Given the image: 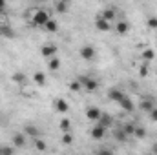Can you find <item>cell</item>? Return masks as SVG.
Returning a JSON list of instances; mask_svg holds the SVG:
<instances>
[{
  "instance_id": "obj_14",
  "label": "cell",
  "mask_w": 157,
  "mask_h": 155,
  "mask_svg": "<svg viewBox=\"0 0 157 155\" xmlns=\"http://www.w3.org/2000/svg\"><path fill=\"white\" fill-rule=\"evenodd\" d=\"M95 28H97L99 31H110V29H112V22H106V20H102V18H97Z\"/></svg>"
},
{
  "instance_id": "obj_13",
  "label": "cell",
  "mask_w": 157,
  "mask_h": 155,
  "mask_svg": "<svg viewBox=\"0 0 157 155\" xmlns=\"http://www.w3.org/2000/svg\"><path fill=\"white\" fill-rule=\"evenodd\" d=\"M113 17H115V9H112V7L104 9V11L99 15V18H102V20H106V22H112V20H113Z\"/></svg>"
},
{
  "instance_id": "obj_19",
  "label": "cell",
  "mask_w": 157,
  "mask_h": 155,
  "mask_svg": "<svg viewBox=\"0 0 157 155\" xmlns=\"http://www.w3.org/2000/svg\"><path fill=\"white\" fill-rule=\"evenodd\" d=\"M48 68H49V71H57V70L60 68V60H59L57 57L49 59V60H48Z\"/></svg>"
},
{
  "instance_id": "obj_2",
  "label": "cell",
  "mask_w": 157,
  "mask_h": 155,
  "mask_svg": "<svg viewBox=\"0 0 157 155\" xmlns=\"http://www.w3.org/2000/svg\"><path fill=\"white\" fill-rule=\"evenodd\" d=\"M78 82H80V84H82V88H84L86 91H90V93H93V91L99 88V82H97L95 78H90V77L78 78Z\"/></svg>"
},
{
  "instance_id": "obj_22",
  "label": "cell",
  "mask_w": 157,
  "mask_h": 155,
  "mask_svg": "<svg viewBox=\"0 0 157 155\" xmlns=\"http://www.w3.org/2000/svg\"><path fill=\"white\" fill-rule=\"evenodd\" d=\"M24 131H26V135H29V137H33V139L39 137V128H35V126H26Z\"/></svg>"
},
{
  "instance_id": "obj_15",
  "label": "cell",
  "mask_w": 157,
  "mask_h": 155,
  "mask_svg": "<svg viewBox=\"0 0 157 155\" xmlns=\"http://www.w3.org/2000/svg\"><path fill=\"white\" fill-rule=\"evenodd\" d=\"M128 29H130V24L126 20H121V22H117V26H115V31H117L119 35H126Z\"/></svg>"
},
{
  "instance_id": "obj_37",
  "label": "cell",
  "mask_w": 157,
  "mask_h": 155,
  "mask_svg": "<svg viewBox=\"0 0 157 155\" xmlns=\"http://www.w3.org/2000/svg\"><path fill=\"white\" fill-rule=\"evenodd\" d=\"M154 152H155V153H157V144H155V146H154Z\"/></svg>"
},
{
  "instance_id": "obj_32",
  "label": "cell",
  "mask_w": 157,
  "mask_h": 155,
  "mask_svg": "<svg viewBox=\"0 0 157 155\" xmlns=\"http://www.w3.org/2000/svg\"><path fill=\"white\" fill-rule=\"evenodd\" d=\"M71 142H73V137L70 135V131L64 133V135H62V144H71Z\"/></svg>"
},
{
  "instance_id": "obj_1",
  "label": "cell",
  "mask_w": 157,
  "mask_h": 155,
  "mask_svg": "<svg viewBox=\"0 0 157 155\" xmlns=\"http://www.w3.org/2000/svg\"><path fill=\"white\" fill-rule=\"evenodd\" d=\"M49 20H51V15H49L46 9H35V15H33V18H31L33 26H40V28H44Z\"/></svg>"
},
{
  "instance_id": "obj_16",
  "label": "cell",
  "mask_w": 157,
  "mask_h": 155,
  "mask_svg": "<svg viewBox=\"0 0 157 155\" xmlns=\"http://www.w3.org/2000/svg\"><path fill=\"white\" fill-rule=\"evenodd\" d=\"M0 35H2V37H7V39H13V37H15V31H13L11 26L2 24V28H0Z\"/></svg>"
},
{
  "instance_id": "obj_11",
  "label": "cell",
  "mask_w": 157,
  "mask_h": 155,
  "mask_svg": "<svg viewBox=\"0 0 157 155\" xmlns=\"http://www.w3.org/2000/svg\"><path fill=\"white\" fill-rule=\"evenodd\" d=\"M97 122H99V126H102L104 130H108V128H112L113 119H112V115H108V113H102V115H101V119H99Z\"/></svg>"
},
{
  "instance_id": "obj_21",
  "label": "cell",
  "mask_w": 157,
  "mask_h": 155,
  "mask_svg": "<svg viewBox=\"0 0 157 155\" xmlns=\"http://www.w3.org/2000/svg\"><path fill=\"white\" fill-rule=\"evenodd\" d=\"M154 57H155V51H154V49H144V51H143V60H144L146 64H148L150 60H154Z\"/></svg>"
},
{
  "instance_id": "obj_30",
  "label": "cell",
  "mask_w": 157,
  "mask_h": 155,
  "mask_svg": "<svg viewBox=\"0 0 157 155\" xmlns=\"http://www.w3.org/2000/svg\"><path fill=\"white\" fill-rule=\"evenodd\" d=\"M113 135H115V139H117V141H126V133H124L122 130H115V131H113Z\"/></svg>"
},
{
  "instance_id": "obj_31",
  "label": "cell",
  "mask_w": 157,
  "mask_h": 155,
  "mask_svg": "<svg viewBox=\"0 0 157 155\" xmlns=\"http://www.w3.org/2000/svg\"><path fill=\"white\" fill-rule=\"evenodd\" d=\"M139 75H141V77H148V64H146V62L139 68Z\"/></svg>"
},
{
  "instance_id": "obj_28",
  "label": "cell",
  "mask_w": 157,
  "mask_h": 155,
  "mask_svg": "<svg viewBox=\"0 0 157 155\" xmlns=\"http://www.w3.org/2000/svg\"><path fill=\"white\" fill-rule=\"evenodd\" d=\"M0 152H2V155H13L15 153V148L13 146H2Z\"/></svg>"
},
{
  "instance_id": "obj_29",
  "label": "cell",
  "mask_w": 157,
  "mask_h": 155,
  "mask_svg": "<svg viewBox=\"0 0 157 155\" xmlns=\"http://www.w3.org/2000/svg\"><path fill=\"white\" fill-rule=\"evenodd\" d=\"M35 148H37L39 152H44V150H46V142H44L42 139H35Z\"/></svg>"
},
{
  "instance_id": "obj_9",
  "label": "cell",
  "mask_w": 157,
  "mask_h": 155,
  "mask_svg": "<svg viewBox=\"0 0 157 155\" xmlns=\"http://www.w3.org/2000/svg\"><path fill=\"white\" fill-rule=\"evenodd\" d=\"M102 115V112L99 110V108H95V106H90L88 110H86V119L88 120H99Z\"/></svg>"
},
{
  "instance_id": "obj_4",
  "label": "cell",
  "mask_w": 157,
  "mask_h": 155,
  "mask_svg": "<svg viewBox=\"0 0 157 155\" xmlns=\"http://www.w3.org/2000/svg\"><path fill=\"white\" fill-rule=\"evenodd\" d=\"M80 57L84 59V60H93L95 57H97V51H95V47L93 46H82L80 47Z\"/></svg>"
},
{
  "instance_id": "obj_38",
  "label": "cell",
  "mask_w": 157,
  "mask_h": 155,
  "mask_svg": "<svg viewBox=\"0 0 157 155\" xmlns=\"http://www.w3.org/2000/svg\"><path fill=\"white\" fill-rule=\"evenodd\" d=\"M0 28H2V24H0Z\"/></svg>"
},
{
  "instance_id": "obj_8",
  "label": "cell",
  "mask_w": 157,
  "mask_h": 155,
  "mask_svg": "<svg viewBox=\"0 0 157 155\" xmlns=\"http://www.w3.org/2000/svg\"><path fill=\"white\" fill-rule=\"evenodd\" d=\"M90 135H91V139H95V141H101L104 135H106V130L102 128V126H93L91 130H90Z\"/></svg>"
},
{
  "instance_id": "obj_17",
  "label": "cell",
  "mask_w": 157,
  "mask_h": 155,
  "mask_svg": "<svg viewBox=\"0 0 157 155\" xmlns=\"http://www.w3.org/2000/svg\"><path fill=\"white\" fill-rule=\"evenodd\" d=\"M68 7H70V4H68V2H64V0L55 2V9H57V13H60V15H64V13L68 11Z\"/></svg>"
},
{
  "instance_id": "obj_20",
  "label": "cell",
  "mask_w": 157,
  "mask_h": 155,
  "mask_svg": "<svg viewBox=\"0 0 157 155\" xmlns=\"http://www.w3.org/2000/svg\"><path fill=\"white\" fill-rule=\"evenodd\" d=\"M13 82H17V84H20V86H24V84H26V75H24L22 71L13 73Z\"/></svg>"
},
{
  "instance_id": "obj_36",
  "label": "cell",
  "mask_w": 157,
  "mask_h": 155,
  "mask_svg": "<svg viewBox=\"0 0 157 155\" xmlns=\"http://www.w3.org/2000/svg\"><path fill=\"white\" fill-rule=\"evenodd\" d=\"M6 6H7V4H6V0H0V11H4V9H6Z\"/></svg>"
},
{
  "instance_id": "obj_5",
  "label": "cell",
  "mask_w": 157,
  "mask_h": 155,
  "mask_svg": "<svg viewBox=\"0 0 157 155\" xmlns=\"http://www.w3.org/2000/svg\"><path fill=\"white\" fill-rule=\"evenodd\" d=\"M119 106L124 110V112H128V113H132L133 110H135V104H133V100L128 97V95H124L122 99H121V102H119Z\"/></svg>"
},
{
  "instance_id": "obj_39",
  "label": "cell",
  "mask_w": 157,
  "mask_h": 155,
  "mask_svg": "<svg viewBox=\"0 0 157 155\" xmlns=\"http://www.w3.org/2000/svg\"><path fill=\"white\" fill-rule=\"evenodd\" d=\"M0 155H2V152H0Z\"/></svg>"
},
{
  "instance_id": "obj_23",
  "label": "cell",
  "mask_w": 157,
  "mask_h": 155,
  "mask_svg": "<svg viewBox=\"0 0 157 155\" xmlns=\"http://www.w3.org/2000/svg\"><path fill=\"white\" fill-rule=\"evenodd\" d=\"M44 28H46V31H51V33L59 31V24H57V20H53V18H51V20H49V22H48Z\"/></svg>"
},
{
  "instance_id": "obj_33",
  "label": "cell",
  "mask_w": 157,
  "mask_h": 155,
  "mask_svg": "<svg viewBox=\"0 0 157 155\" xmlns=\"http://www.w3.org/2000/svg\"><path fill=\"white\" fill-rule=\"evenodd\" d=\"M146 24H148V28H152V29H157V17H150Z\"/></svg>"
},
{
  "instance_id": "obj_12",
  "label": "cell",
  "mask_w": 157,
  "mask_h": 155,
  "mask_svg": "<svg viewBox=\"0 0 157 155\" xmlns=\"http://www.w3.org/2000/svg\"><path fill=\"white\" fill-rule=\"evenodd\" d=\"M55 110H57L59 113H68L70 104H68L66 100H62V99H57V100H55Z\"/></svg>"
},
{
  "instance_id": "obj_27",
  "label": "cell",
  "mask_w": 157,
  "mask_h": 155,
  "mask_svg": "<svg viewBox=\"0 0 157 155\" xmlns=\"http://www.w3.org/2000/svg\"><path fill=\"white\" fill-rule=\"evenodd\" d=\"M70 89H71V91H80V89H82V84L78 82V78L73 80V82H70Z\"/></svg>"
},
{
  "instance_id": "obj_10",
  "label": "cell",
  "mask_w": 157,
  "mask_h": 155,
  "mask_svg": "<svg viewBox=\"0 0 157 155\" xmlns=\"http://www.w3.org/2000/svg\"><path fill=\"white\" fill-rule=\"evenodd\" d=\"M11 142H13V148H24L26 146V135L24 133H15Z\"/></svg>"
},
{
  "instance_id": "obj_34",
  "label": "cell",
  "mask_w": 157,
  "mask_h": 155,
  "mask_svg": "<svg viewBox=\"0 0 157 155\" xmlns=\"http://www.w3.org/2000/svg\"><path fill=\"white\" fill-rule=\"evenodd\" d=\"M97 155H113V152L108 150V148H102V150H99V153Z\"/></svg>"
},
{
  "instance_id": "obj_7",
  "label": "cell",
  "mask_w": 157,
  "mask_h": 155,
  "mask_svg": "<svg viewBox=\"0 0 157 155\" xmlns=\"http://www.w3.org/2000/svg\"><path fill=\"white\" fill-rule=\"evenodd\" d=\"M124 95H126V93H124L122 89H119V88H112V89L108 91V99L113 100V102H117V104L121 102V99H122Z\"/></svg>"
},
{
  "instance_id": "obj_3",
  "label": "cell",
  "mask_w": 157,
  "mask_h": 155,
  "mask_svg": "<svg viewBox=\"0 0 157 155\" xmlns=\"http://www.w3.org/2000/svg\"><path fill=\"white\" fill-rule=\"evenodd\" d=\"M40 53H42V57L44 59H53V57H57V46L55 44H44L42 46V49H40Z\"/></svg>"
},
{
  "instance_id": "obj_6",
  "label": "cell",
  "mask_w": 157,
  "mask_h": 155,
  "mask_svg": "<svg viewBox=\"0 0 157 155\" xmlns=\"http://www.w3.org/2000/svg\"><path fill=\"white\" fill-rule=\"evenodd\" d=\"M139 106H141V110H144V112H152L154 108H155V99H152V97H144L141 102H139Z\"/></svg>"
},
{
  "instance_id": "obj_25",
  "label": "cell",
  "mask_w": 157,
  "mask_h": 155,
  "mask_svg": "<svg viewBox=\"0 0 157 155\" xmlns=\"http://www.w3.org/2000/svg\"><path fill=\"white\" fill-rule=\"evenodd\" d=\"M59 126H60V130H62L64 133H68V131H70V126H71V122H70V119H62Z\"/></svg>"
},
{
  "instance_id": "obj_24",
  "label": "cell",
  "mask_w": 157,
  "mask_h": 155,
  "mask_svg": "<svg viewBox=\"0 0 157 155\" xmlns=\"http://www.w3.org/2000/svg\"><path fill=\"white\" fill-rule=\"evenodd\" d=\"M133 135H135L137 139H144V137H146V130H144L143 126H135V131H133Z\"/></svg>"
},
{
  "instance_id": "obj_35",
  "label": "cell",
  "mask_w": 157,
  "mask_h": 155,
  "mask_svg": "<svg viewBox=\"0 0 157 155\" xmlns=\"http://www.w3.org/2000/svg\"><path fill=\"white\" fill-rule=\"evenodd\" d=\"M150 117H152V120H155L157 122V108H154V110L150 112Z\"/></svg>"
},
{
  "instance_id": "obj_26",
  "label": "cell",
  "mask_w": 157,
  "mask_h": 155,
  "mask_svg": "<svg viewBox=\"0 0 157 155\" xmlns=\"http://www.w3.org/2000/svg\"><path fill=\"white\" fill-rule=\"evenodd\" d=\"M121 130L126 133V137H128V135H133V131H135V124H124Z\"/></svg>"
},
{
  "instance_id": "obj_18",
  "label": "cell",
  "mask_w": 157,
  "mask_h": 155,
  "mask_svg": "<svg viewBox=\"0 0 157 155\" xmlns=\"http://www.w3.org/2000/svg\"><path fill=\"white\" fill-rule=\"evenodd\" d=\"M33 80H35V84H39V86L46 84V73H44V71H35V73H33Z\"/></svg>"
}]
</instances>
